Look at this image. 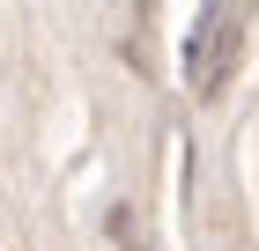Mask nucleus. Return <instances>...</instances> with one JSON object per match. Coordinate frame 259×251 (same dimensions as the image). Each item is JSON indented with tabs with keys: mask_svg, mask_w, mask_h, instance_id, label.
I'll return each mask as SVG.
<instances>
[{
	"mask_svg": "<svg viewBox=\"0 0 259 251\" xmlns=\"http://www.w3.org/2000/svg\"><path fill=\"white\" fill-rule=\"evenodd\" d=\"M237 52H244V8H200L193 37H185V89L215 96L237 67Z\"/></svg>",
	"mask_w": 259,
	"mask_h": 251,
	"instance_id": "nucleus-1",
	"label": "nucleus"
}]
</instances>
